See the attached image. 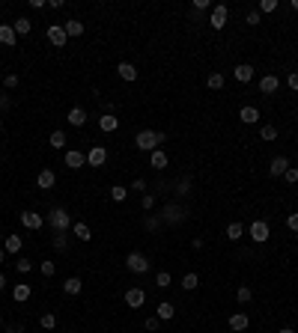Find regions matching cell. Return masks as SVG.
Masks as SVG:
<instances>
[{
	"label": "cell",
	"instance_id": "cell-1",
	"mask_svg": "<svg viewBox=\"0 0 298 333\" xmlns=\"http://www.w3.org/2000/svg\"><path fill=\"white\" fill-rule=\"evenodd\" d=\"M45 223H48L54 232H69V229H72V214H69L66 208H60V205H57V208H51V211H48Z\"/></svg>",
	"mask_w": 298,
	"mask_h": 333
},
{
	"label": "cell",
	"instance_id": "cell-2",
	"mask_svg": "<svg viewBox=\"0 0 298 333\" xmlns=\"http://www.w3.org/2000/svg\"><path fill=\"white\" fill-rule=\"evenodd\" d=\"M161 223H170V226H176V223H182L185 217H188V208L185 205H179V202H167L164 208H161Z\"/></svg>",
	"mask_w": 298,
	"mask_h": 333
},
{
	"label": "cell",
	"instance_id": "cell-3",
	"mask_svg": "<svg viewBox=\"0 0 298 333\" xmlns=\"http://www.w3.org/2000/svg\"><path fill=\"white\" fill-rule=\"evenodd\" d=\"M149 256H143L140 250H131L128 256H125V268L131 271V274H149Z\"/></svg>",
	"mask_w": 298,
	"mask_h": 333
},
{
	"label": "cell",
	"instance_id": "cell-4",
	"mask_svg": "<svg viewBox=\"0 0 298 333\" xmlns=\"http://www.w3.org/2000/svg\"><path fill=\"white\" fill-rule=\"evenodd\" d=\"M134 146H137L140 152H155V149H158V131H152V128H143V131H137V137H134Z\"/></svg>",
	"mask_w": 298,
	"mask_h": 333
},
{
	"label": "cell",
	"instance_id": "cell-5",
	"mask_svg": "<svg viewBox=\"0 0 298 333\" xmlns=\"http://www.w3.org/2000/svg\"><path fill=\"white\" fill-rule=\"evenodd\" d=\"M248 235H251V241H257V244L269 241V235H272V229H269V220H254V223L248 226Z\"/></svg>",
	"mask_w": 298,
	"mask_h": 333
},
{
	"label": "cell",
	"instance_id": "cell-6",
	"mask_svg": "<svg viewBox=\"0 0 298 333\" xmlns=\"http://www.w3.org/2000/svg\"><path fill=\"white\" fill-rule=\"evenodd\" d=\"M45 36H48V42H51L54 48H66V42H69V36H66V30H63V24H48V30H45Z\"/></svg>",
	"mask_w": 298,
	"mask_h": 333
},
{
	"label": "cell",
	"instance_id": "cell-7",
	"mask_svg": "<svg viewBox=\"0 0 298 333\" xmlns=\"http://www.w3.org/2000/svg\"><path fill=\"white\" fill-rule=\"evenodd\" d=\"M227 18H230V9L221 3V6H212V15H209V27L215 30H224L227 27Z\"/></svg>",
	"mask_w": 298,
	"mask_h": 333
},
{
	"label": "cell",
	"instance_id": "cell-8",
	"mask_svg": "<svg viewBox=\"0 0 298 333\" xmlns=\"http://www.w3.org/2000/svg\"><path fill=\"white\" fill-rule=\"evenodd\" d=\"M18 220H21V226H24V229H30V232H36V229H42V226H45V217H42V214H36V211H21V217H18Z\"/></svg>",
	"mask_w": 298,
	"mask_h": 333
},
{
	"label": "cell",
	"instance_id": "cell-9",
	"mask_svg": "<svg viewBox=\"0 0 298 333\" xmlns=\"http://www.w3.org/2000/svg\"><path fill=\"white\" fill-rule=\"evenodd\" d=\"M290 167H293V164H290V158H287V155H275V158L269 161V176H284Z\"/></svg>",
	"mask_w": 298,
	"mask_h": 333
},
{
	"label": "cell",
	"instance_id": "cell-10",
	"mask_svg": "<svg viewBox=\"0 0 298 333\" xmlns=\"http://www.w3.org/2000/svg\"><path fill=\"white\" fill-rule=\"evenodd\" d=\"M143 301H146V292H143V289H137V286L125 289V307L137 310V307H143Z\"/></svg>",
	"mask_w": 298,
	"mask_h": 333
},
{
	"label": "cell",
	"instance_id": "cell-11",
	"mask_svg": "<svg viewBox=\"0 0 298 333\" xmlns=\"http://www.w3.org/2000/svg\"><path fill=\"white\" fill-rule=\"evenodd\" d=\"M104 161H107V149L104 146H93L87 152V164L90 167H104Z\"/></svg>",
	"mask_w": 298,
	"mask_h": 333
},
{
	"label": "cell",
	"instance_id": "cell-12",
	"mask_svg": "<svg viewBox=\"0 0 298 333\" xmlns=\"http://www.w3.org/2000/svg\"><path fill=\"white\" fill-rule=\"evenodd\" d=\"M248 328H251L248 313H233V316H230V331H233V333H245Z\"/></svg>",
	"mask_w": 298,
	"mask_h": 333
},
{
	"label": "cell",
	"instance_id": "cell-13",
	"mask_svg": "<svg viewBox=\"0 0 298 333\" xmlns=\"http://www.w3.org/2000/svg\"><path fill=\"white\" fill-rule=\"evenodd\" d=\"M63 161H66V167H72V170H81V167L87 164V155H84V152H78V149H69V152L63 155Z\"/></svg>",
	"mask_w": 298,
	"mask_h": 333
},
{
	"label": "cell",
	"instance_id": "cell-14",
	"mask_svg": "<svg viewBox=\"0 0 298 333\" xmlns=\"http://www.w3.org/2000/svg\"><path fill=\"white\" fill-rule=\"evenodd\" d=\"M233 77H236L239 83H248V80H254V66H251V63H239V66L233 68Z\"/></svg>",
	"mask_w": 298,
	"mask_h": 333
},
{
	"label": "cell",
	"instance_id": "cell-15",
	"mask_svg": "<svg viewBox=\"0 0 298 333\" xmlns=\"http://www.w3.org/2000/svg\"><path fill=\"white\" fill-rule=\"evenodd\" d=\"M239 119H242L245 125H257V122H260V110H257L254 104H245V107L239 110Z\"/></svg>",
	"mask_w": 298,
	"mask_h": 333
},
{
	"label": "cell",
	"instance_id": "cell-16",
	"mask_svg": "<svg viewBox=\"0 0 298 333\" xmlns=\"http://www.w3.org/2000/svg\"><path fill=\"white\" fill-rule=\"evenodd\" d=\"M66 122H69V125H75V128L87 125V110H84V107H72V110L66 113Z\"/></svg>",
	"mask_w": 298,
	"mask_h": 333
},
{
	"label": "cell",
	"instance_id": "cell-17",
	"mask_svg": "<svg viewBox=\"0 0 298 333\" xmlns=\"http://www.w3.org/2000/svg\"><path fill=\"white\" fill-rule=\"evenodd\" d=\"M99 128H101L104 134H113V131L119 128V119H116L113 113H101V116H99Z\"/></svg>",
	"mask_w": 298,
	"mask_h": 333
},
{
	"label": "cell",
	"instance_id": "cell-18",
	"mask_svg": "<svg viewBox=\"0 0 298 333\" xmlns=\"http://www.w3.org/2000/svg\"><path fill=\"white\" fill-rule=\"evenodd\" d=\"M30 295H33L30 283H18V286H12V301H15V304H24V301H30Z\"/></svg>",
	"mask_w": 298,
	"mask_h": 333
},
{
	"label": "cell",
	"instance_id": "cell-19",
	"mask_svg": "<svg viewBox=\"0 0 298 333\" xmlns=\"http://www.w3.org/2000/svg\"><path fill=\"white\" fill-rule=\"evenodd\" d=\"M0 45H6V48H15L18 45V36H15L12 24H0Z\"/></svg>",
	"mask_w": 298,
	"mask_h": 333
},
{
	"label": "cell",
	"instance_id": "cell-20",
	"mask_svg": "<svg viewBox=\"0 0 298 333\" xmlns=\"http://www.w3.org/2000/svg\"><path fill=\"white\" fill-rule=\"evenodd\" d=\"M278 86H281V80H278V74H266V77H260V92H266V95H272V92H278Z\"/></svg>",
	"mask_w": 298,
	"mask_h": 333
},
{
	"label": "cell",
	"instance_id": "cell-21",
	"mask_svg": "<svg viewBox=\"0 0 298 333\" xmlns=\"http://www.w3.org/2000/svg\"><path fill=\"white\" fill-rule=\"evenodd\" d=\"M36 185H39L42 191H51V188L57 185V176H54V170H42V173L36 176Z\"/></svg>",
	"mask_w": 298,
	"mask_h": 333
},
{
	"label": "cell",
	"instance_id": "cell-22",
	"mask_svg": "<svg viewBox=\"0 0 298 333\" xmlns=\"http://www.w3.org/2000/svg\"><path fill=\"white\" fill-rule=\"evenodd\" d=\"M12 30H15V36H30V30H33V24H30V18H15L12 21Z\"/></svg>",
	"mask_w": 298,
	"mask_h": 333
},
{
	"label": "cell",
	"instance_id": "cell-23",
	"mask_svg": "<svg viewBox=\"0 0 298 333\" xmlns=\"http://www.w3.org/2000/svg\"><path fill=\"white\" fill-rule=\"evenodd\" d=\"M116 74H119L122 80H128V83L137 80V68H134L131 63H119V66H116Z\"/></svg>",
	"mask_w": 298,
	"mask_h": 333
},
{
	"label": "cell",
	"instance_id": "cell-24",
	"mask_svg": "<svg viewBox=\"0 0 298 333\" xmlns=\"http://www.w3.org/2000/svg\"><path fill=\"white\" fill-rule=\"evenodd\" d=\"M72 235H75L78 241H93L90 226H87V223H81V220H78V223H72Z\"/></svg>",
	"mask_w": 298,
	"mask_h": 333
},
{
	"label": "cell",
	"instance_id": "cell-25",
	"mask_svg": "<svg viewBox=\"0 0 298 333\" xmlns=\"http://www.w3.org/2000/svg\"><path fill=\"white\" fill-rule=\"evenodd\" d=\"M63 30H66V36L72 39V36H84V24L78 21V18H69L66 24H63Z\"/></svg>",
	"mask_w": 298,
	"mask_h": 333
},
{
	"label": "cell",
	"instance_id": "cell-26",
	"mask_svg": "<svg viewBox=\"0 0 298 333\" xmlns=\"http://www.w3.org/2000/svg\"><path fill=\"white\" fill-rule=\"evenodd\" d=\"M149 167H152V170H164V167H167V155H164L161 149L149 152Z\"/></svg>",
	"mask_w": 298,
	"mask_h": 333
},
{
	"label": "cell",
	"instance_id": "cell-27",
	"mask_svg": "<svg viewBox=\"0 0 298 333\" xmlns=\"http://www.w3.org/2000/svg\"><path fill=\"white\" fill-rule=\"evenodd\" d=\"M173 194H176V197H188V194H191V176H182V179L173 185Z\"/></svg>",
	"mask_w": 298,
	"mask_h": 333
},
{
	"label": "cell",
	"instance_id": "cell-28",
	"mask_svg": "<svg viewBox=\"0 0 298 333\" xmlns=\"http://www.w3.org/2000/svg\"><path fill=\"white\" fill-rule=\"evenodd\" d=\"M21 244H24L21 235H6V247H3V250H6L9 256H15V253H21Z\"/></svg>",
	"mask_w": 298,
	"mask_h": 333
},
{
	"label": "cell",
	"instance_id": "cell-29",
	"mask_svg": "<svg viewBox=\"0 0 298 333\" xmlns=\"http://www.w3.org/2000/svg\"><path fill=\"white\" fill-rule=\"evenodd\" d=\"M81 289H84V283H81L78 277H69V280L63 283V292H66V295H72V298H75V295H81Z\"/></svg>",
	"mask_w": 298,
	"mask_h": 333
},
{
	"label": "cell",
	"instance_id": "cell-30",
	"mask_svg": "<svg viewBox=\"0 0 298 333\" xmlns=\"http://www.w3.org/2000/svg\"><path fill=\"white\" fill-rule=\"evenodd\" d=\"M224 83H227V77H224L221 71H212V74L206 77V86H209V89H224Z\"/></svg>",
	"mask_w": 298,
	"mask_h": 333
},
{
	"label": "cell",
	"instance_id": "cell-31",
	"mask_svg": "<svg viewBox=\"0 0 298 333\" xmlns=\"http://www.w3.org/2000/svg\"><path fill=\"white\" fill-rule=\"evenodd\" d=\"M51 241H54V250H57V253H66V250H69V235H66V232H54Z\"/></svg>",
	"mask_w": 298,
	"mask_h": 333
},
{
	"label": "cell",
	"instance_id": "cell-32",
	"mask_svg": "<svg viewBox=\"0 0 298 333\" xmlns=\"http://www.w3.org/2000/svg\"><path fill=\"white\" fill-rule=\"evenodd\" d=\"M173 313H176V310H173V304H167V301H161V304H158V310H155V316H158L161 322H170V319H173Z\"/></svg>",
	"mask_w": 298,
	"mask_h": 333
},
{
	"label": "cell",
	"instance_id": "cell-33",
	"mask_svg": "<svg viewBox=\"0 0 298 333\" xmlns=\"http://www.w3.org/2000/svg\"><path fill=\"white\" fill-rule=\"evenodd\" d=\"M48 143H51L54 149H63V146H66V131L54 128V131H51V137H48Z\"/></svg>",
	"mask_w": 298,
	"mask_h": 333
},
{
	"label": "cell",
	"instance_id": "cell-34",
	"mask_svg": "<svg viewBox=\"0 0 298 333\" xmlns=\"http://www.w3.org/2000/svg\"><path fill=\"white\" fill-rule=\"evenodd\" d=\"M197 286H200V277H197L194 271H188V274L182 277V289H185V292H194Z\"/></svg>",
	"mask_w": 298,
	"mask_h": 333
},
{
	"label": "cell",
	"instance_id": "cell-35",
	"mask_svg": "<svg viewBox=\"0 0 298 333\" xmlns=\"http://www.w3.org/2000/svg\"><path fill=\"white\" fill-rule=\"evenodd\" d=\"M143 229H146V232H158V229H161V217H158V214L143 217Z\"/></svg>",
	"mask_w": 298,
	"mask_h": 333
},
{
	"label": "cell",
	"instance_id": "cell-36",
	"mask_svg": "<svg viewBox=\"0 0 298 333\" xmlns=\"http://www.w3.org/2000/svg\"><path fill=\"white\" fill-rule=\"evenodd\" d=\"M242 235H245V223H230V226H227V238H230V241H239Z\"/></svg>",
	"mask_w": 298,
	"mask_h": 333
},
{
	"label": "cell",
	"instance_id": "cell-37",
	"mask_svg": "<svg viewBox=\"0 0 298 333\" xmlns=\"http://www.w3.org/2000/svg\"><path fill=\"white\" fill-rule=\"evenodd\" d=\"M236 301H239V304H251V301H254L251 286H239V289H236Z\"/></svg>",
	"mask_w": 298,
	"mask_h": 333
},
{
	"label": "cell",
	"instance_id": "cell-38",
	"mask_svg": "<svg viewBox=\"0 0 298 333\" xmlns=\"http://www.w3.org/2000/svg\"><path fill=\"white\" fill-rule=\"evenodd\" d=\"M260 137H263L266 143H275V140H278V128H275V125H263V128H260Z\"/></svg>",
	"mask_w": 298,
	"mask_h": 333
},
{
	"label": "cell",
	"instance_id": "cell-39",
	"mask_svg": "<svg viewBox=\"0 0 298 333\" xmlns=\"http://www.w3.org/2000/svg\"><path fill=\"white\" fill-rule=\"evenodd\" d=\"M125 197H128V188H122V185H113V188H110V200H113V202H122Z\"/></svg>",
	"mask_w": 298,
	"mask_h": 333
},
{
	"label": "cell",
	"instance_id": "cell-40",
	"mask_svg": "<svg viewBox=\"0 0 298 333\" xmlns=\"http://www.w3.org/2000/svg\"><path fill=\"white\" fill-rule=\"evenodd\" d=\"M170 283H173V277H170L167 271H158V274H155V286H158V289H170Z\"/></svg>",
	"mask_w": 298,
	"mask_h": 333
},
{
	"label": "cell",
	"instance_id": "cell-41",
	"mask_svg": "<svg viewBox=\"0 0 298 333\" xmlns=\"http://www.w3.org/2000/svg\"><path fill=\"white\" fill-rule=\"evenodd\" d=\"M39 325H42L45 331H54V328H57V316H54V313H45V316L39 319Z\"/></svg>",
	"mask_w": 298,
	"mask_h": 333
},
{
	"label": "cell",
	"instance_id": "cell-42",
	"mask_svg": "<svg viewBox=\"0 0 298 333\" xmlns=\"http://www.w3.org/2000/svg\"><path fill=\"white\" fill-rule=\"evenodd\" d=\"M15 271H18V274H30V271H33V262H30V259H18V262H15Z\"/></svg>",
	"mask_w": 298,
	"mask_h": 333
},
{
	"label": "cell",
	"instance_id": "cell-43",
	"mask_svg": "<svg viewBox=\"0 0 298 333\" xmlns=\"http://www.w3.org/2000/svg\"><path fill=\"white\" fill-rule=\"evenodd\" d=\"M143 328H146V331H149V333H155V331H158V328H161V319H158V316H149V319L143 322Z\"/></svg>",
	"mask_w": 298,
	"mask_h": 333
},
{
	"label": "cell",
	"instance_id": "cell-44",
	"mask_svg": "<svg viewBox=\"0 0 298 333\" xmlns=\"http://www.w3.org/2000/svg\"><path fill=\"white\" fill-rule=\"evenodd\" d=\"M275 9H278V0H260V9L257 12L263 15V12H275Z\"/></svg>",
	"mask_w": 298,
	"mask_h": 333
},
{
	"label": "cell",
	"instance_id": "cell-45",
	"mask_svg": "<svg viewBox=\"0 0 298 333\" xmlns=\"http://www.w3.org/2000/svg\"><path fill=\"white\" fill-rule=\"evenodd\" d=\"M140 205H143L146 211H152V205H155V197H152V194H143V197H140Z\"/></svg>",
	"mask_w": 298,
	"mask_h": 333
},
{
	"label": "cell",
	"instance_id": "cell-46",
	"mask_svg": "<svg viewBox=\"0 0 298 333\" xmlns=\"http://www.w3.org/2000/svg\"><path fill=\"white\" fill-rule=\"evenodd\" d=\"M39 271H42L45 277H54V271H57V265H54V262H42V265H39Z\"/></svg>",
	"mask_w": 298,
	"mask_h": 333
},
{
	"label": "cell",
	"instance_id": "cell-47",
	"mask_svg": "<svg viewBox=\"0 0 298 333\" xmlns=\"http://www.w3.org/2000/svg\"><path fill=\"white\" fill-rule=\"evenodd\" d=\"M284 179H287L290 185H296V182H298V167H290V170L284 173Z\"/></svg>",
	"mask_w": 298,
	"mask_h": 333
},
{
	"label": "cell",
	"instance_id": "cell-48",
	"mask_svg": "<svg viewBox=\"0 0 298 333\" xmlns=\"http://www.w3.org/2000/svg\"><path fill=\"white\" fill-rule=\"evenodd\" d=\"M3 86H6V89H15V86H18V74H6V77H3Z\"/></svg>",
	"mask_w": 298,
	"mask_h": 333
},
{
	"label": "cell",
	"instance_id": "cell-49",
	"mask_svg": "<svg viewBox=\"0 0 298 333\" xmlns=\"http://www.w3.org/2000/svg\"><path fill=\"white\" fill-rule=\"evenodd\" d=\"M191 6H194V12H203V9H212V3H209V0H194Z\"/></svg>",
	"mask_w": 298,
	"mask_h": 333
},
{
	"label": "cell",
	"instance_id": "cell-50",
	"mask_svg": "<svg viewBox=\"0 0 298 333\" xmlns=\"http://www.w3.org/2000/svg\"><path fill=\"white\" fill-rule=\"evenodd\" d=\"M287 83H290V89H293V92H298V71H290Z\"/></svg>",
	"mask_w": 298,
	"mask_h": 333
},
{
	"label": "cell",
	"instance_id": "cell-51",
	"mask_svg": "<svg viewBox=\"0 0 298 333\" xmlns=\"http://www.w3.org/2000/svg\"><path fill=\"white\" fill-rule=\"evenodd\" d=\"M287 226H290L293 232H298V211H296V214H290V217H287Z\"/></svg>",
	"mask_w": 298,
	"mask_h": 333
},
{
	"label": "cell",
	"instance_id": "cell-52",
	"mask_svg": "<svg viewBox=\"0 0 298 333\" xmlns=\"http://www.w3.org/2000/svg\"><path fill=\"white\" fill-rule=\"evenodd\" d=\"M245 21H248L251 27H257V24H260V12H248V18H245Z\"/></svg>",
	"mask_w": 298,
	"mask_h": 333
},
{
	"label": "cell",
	"instance_id": "cell-53",
	"mask_svg": "<svg viewBox=\"0 0 298 333\" xmlns=\"http://www.w3.org/2000/svg\"><path fill=\"white\" fill-rule=\"evenodd\" d=\"M131 191H146V182H143V179H134V182H131Z\"/></svg>",
	"mask_w": 298,
	"mask_h": 333
},
{
	"label": "cell",
	"instance_id": "cell-54",
	"mask_svg": "<svg viewBox=\"0 0 298 333\" xmlns=\"http://www.w3.org/2000/svg\"><path fill=\"white\" fill-rule=\"evenodd\" d=\"M3 331L6 333H24V328H21V325H3Z\"/></svg>",
	"mask_w": 298,
	"mask_h": 333
},
{
	"label": "cell",
	"instance_id": "cell-55",
	"mask_svg": "<svg viewBox=\"0 0 298 333\" xmlns=\"http://www.w3.org/2000/svg\"><path fill=\"white\" fill-rule=\"evenodd\" d=\"M30 6H33V9H45L48 3H45V0H30Z\"/></svg>",
	"mask_w": 298,
	"mask_h": 333
},
{
	"label": "cell",
	"instance_id": "cell-56",
	"mask_svg": "<svg viewBox=\"0 0 298 333\" xmlns=\"http://www.w3.org/2000/svg\"><path fill=\"white\" fill-rule=\"evenodd\" d=\"M3 289H6V277L0 274V292H3Z\"/></svg>",
	"mask_w": 298,
	"mask_h": 333
},
{
	"label": "cell",
	"instance_id": "cell-57",
	"mask_svg": "<svg viewBox=\"0 0 298 333\" xmlns=\"http://www.w3.org/2000/svg\"><path fill=\"white\" fill-rule=\"evenodd\" d=\"M3 262H6V250H0V265H3Z\"/></svg>",
	"mask_w": 298,
	"mask_h": 333
},
{
	"label": "cell",
	"instance_id": "cell-58",
	"mask_svg": "<svg viewBox=\"0 0 298 333\" xmlns=\"http://www.w3.org/2000/svg\"><path fill=\"white\" fill-rule=\"evenodd\" d=\"M278 333H296V331H293V328H281Z\"/></svg>",
	"mask_w": 298,
	"mask_h": 333
},
{
	"label": "cell",
	"instance_id": "cell-59",
	"mask_svg": "<svg viewBox=\"0 0 298 333\" xmlns=\"http://www.w3.org/2000/svg\"><path fill=\"white\" fill-rule=\"evenodd\" d=\"M293 9H296V12H298V0H293Z\"/></svg>",
	"mask_w": 298,
	"mask_h": 333
},
{
	"label": "cell",
	"instance_id": "cell-60",
	"mask_svg": "<svg viewBox=\"0 0 298 333\" xmlns=\"http://www.w3.org/2000/svg\"><path fill=\"white\" fill-rule=\"evenodd\" d=\"M3 104H6V98H3V95H0V107H3Z\"/></svg>",
	"mask_w": 298,
	"mask_h": 333
},
{
	"label": "cell",
	"instance_id": "cell-61",
	"mask_svg": "<svg viewBox=\"0 0 298 333\" xmlns=\"http://www.w3.org/2000/svg\"><path fill=\"white\" fill-rule=\"evenodd\" d=\"M3 325H6V322H3V316H0V328H3Z\"/></svg>",
	"mask_w": 298,
	"mask_h": 333
},
{
	"label": "cell",
	"instance_id": "cell-62",
	"mask_svg": "<svg viewBox=\"0 0 298 333\" xmlns=\"http://www.w3.org/2000/svg\"><path fill=\"white\" fill-rule=\"evenodd\" d=\"M0 131H3V119H0Z\"/></svg>",
	"mask_w": 298,
	"mask_h": 333
},
{
	"label": "cell",
	"instance_id": "cell-63",
	"mask_svg": "<svg viewBox=\"0 0 298 333\" xmlns=\"http://www.w3.org/2000/svg\"><path fill=\"white\" fill-rule=\"evenodd\" d=\"M0 238H3V232H0Z\"/></svg>",
	"mask_w": 298,
	"mask_h": 333
}]
</instances>
